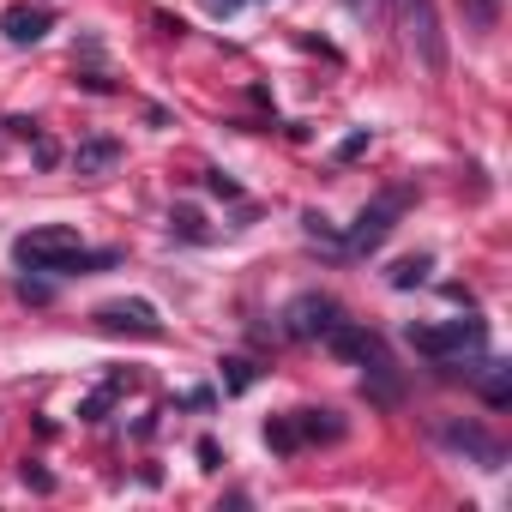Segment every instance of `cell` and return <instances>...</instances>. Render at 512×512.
<instances>
[{"mask_svg": "<svg viewBox=\"0 0 512 512\" xmlns=\"http://www.w3.org/2000/svg\"><path fill=\"white\" fill-rule=\"evenodd\" d=\"M404 19H410V37L422 43V61H428V73H446V43H440L434 0H404Z\"/></svg>", "mask_w": 512, "mask_h": 512, "instance_id": "ba28073f", "label": "cell"}, {"mask_svg": "<svg viewBox=\"0 0 512 512\" xmlns=\"http://www.w3.org/2000/svg\"><path fill=\"white\" fill-rule=\"evenodd\" d=\"M440 440H446L452 452L476 458L482 470H500V464H506V446H500L488 428H476V422H440Z\"/></svg>", "mask_w": 512, "mask_h": 512, "instance_id": "8992f818", "label": "cell"}, {"mask_svg": "<svg viewBox=\"0 0 512 512\" xmlns=\"http://www.w3.org/2000/svg\"><path fill=\"white\" fill-rule=\"evenodd\" d=\"M13 260H19L25 272H55V278H67V272H85V266H109L115 253H91V247L79 241V229H67V223H43V229H25V235L13 241Z\"/></svg>", "mask_w": 512, "mask_h": 512, "instance_id": "6da1fadb", "label": "cell"}, {"mask_svg": "<svg viewBox=\"0 0 512 512\" xmlns=\"http://www.w3.org/2000/svg\"><path fill=\"white\" fill-rule=\"evenodd\" d=\"M326 350L332 356H344V362H356V368H368L374 380H386V392L398 398V386H392V356H386V344L374 338V332H362L356 320H344V326H332L326 332Z\"/></svg>", "mask_w": 512, "mask_h": 512, "instance_id": "3957f363", "label": "cell"}, {"mask_svg": "<svg viewBox=\"0 0 512 512\" xmlns=\"http://www.w3.org/2000/svg\"><path fill=\"white\" fill-rule=\"evenodd\" d=\"M229 368V392H247L253 386V362H223Z\"/></svg>", "mask_w": 512, "mask_h": 512, "instance_id": "5bb4252c", "label": "cell"}, {"mask_svg": "<svg viewBox=\"0 0 512 512\" xmlns=\"http://www.w3.org/2000/svg\"><path fill=\"white\" fill-rule=\"evenodd\" d=\"M284 326H290V338H326L332 326H344V308L332 296H296Z\"/></svg>", "mask_w": 512, "mask_h": 512, "instance_id": "5b68a950", "label": "cell"}, {"mask_svg": "<svg viewBox=\"0 0 512 512\" xmlns=\"http://www.w3.org/2000/svg\"><path fill=\"white\" fill-rule=\"evenodd\" d=\"M115 157H121V145H115V139H85V145L73 151V169H79V175H97V169H109Z\"/></svg>", "mask_w": 512, "mask_h": 512, "instance_id": "7c38bea8", "label": "cell"}, {"mask_svg": "<svg viewBox=\"0 0 512 512\" xmlns=\"http://www.w3.org/2000/svg\"><path fill=\"white\" fill-rule=\"evenodd\" d=\"M241 7V0H211V13H235Z\"/></svg>", "mask_w": 512, "mask_h": 512, "instance_id": "e0dca14e", "label": "cell"}, {"mask_svg": "<svg viewBox=\"0 0 512 512\" xmlns=\"http://www.w3.org/2000/svg\"><path fill=\"white\" fill-rule=\"evenodd\" d=\"M97 326L103 332H133V338H163V320L151 302H109L97 308Z\"/></svg>", "mask_w": 512, "mask_h": 512, "instance_id": "52a82bcc", "label": "cell"}, {"mask_svg": "<svg viewBox=\"0 0 512 512\" xmlns=\"http://www.w3.org/2000/svg\"><path fill=\"white\" fill-rule=\"evenodd\" d=\"M410 350L428 362H464L488 350V326L482 320H440V326H410Z\"/></svg>", "mask_w": 512, "mask_h": 512, "instance_id": "7a4b0ae2", "label": "cell"}, {"mask_svg": "<svg viewBox=\"0 0 512 512\" xmlns=\"http://www.w3.org/2000/svg\"><path fill=\"white\" fill-rule=\"evenodd\" d=\"M428 266H434L428 253H416V260H398V266H392V284H398V290H416V284L428 278Z\"/></svg>", "mask_w": 512, "mask_h": 512, "instance_id": "4fadbf2b", "label": "cell"}, {"mask_svg": "<svg viewBox=\"0 0 512 512\" xmlns=\"http://www.w3.org/2000/svg\"><path fill=\"white\" fill-rule=\"evenodd\" d=\"M470 380H476V392H482L494 410H506V404H512V374H506V362H476V374H470Z\"/></svg>", "mask_w": 512, "mask_h": 512, "instance_id": "30bf717a", "label": "cell"}, {"mask_svg": "<svg viewBox=\"0 0 512 512\" xmlns=\"http://www.w3.org/2000/svg\"><path fill=\"white\" fill-rule=\"evenodd\" d=\"M0 25H7V43H19V49H31V43L49 37V13L43 7H25V0H19V7H7V19H0Z\"/></svg>", "mask_w": 512, "mask_h": 512, "instance_id": "9c48e42d", "label": "cell"}, {"mask_svg": "<svg viewBox=\"0 0 512 512\" xmlns=\"http://www.w3.org/2000/svg\"><path fill=\"white\" fill-rule=\"evenodd\" d=\"M290 422H296L302 446H308V440H344V422H338L332 410H290Z\"/></svg>", "mask_w": 512, "mask_h": 512, "instance_id": "8fae6325", "label": "cell"}, {"mask_svg": "<svg viewBox=\"0 0 512 512\" xmlns=\"http://www.w3.org/2000/svg\"><path fill=\"white\" fill-rule=\"evenodd\" d=\"M25 482H31V488H43V494L55 488V476H49V470H37V464H25Z\"/></svg>", "mask_w": 512, "mask_h": 512, "instance_id": "2e32d148", "label": "cell"}, {"mask_svg": "<svg viewBox=\"0 0 512 512\" xmlns=\"http://www.w3.org/2000/svg\"><path fill=\"white\" fill-rule=\"evenodd\" d=\"M211 193H223V199H235V193H241V187H235V181H229V175H223V169H211Z\"/></svg>", "mask_w": 512, "mask_h": 512, "instance_id": "9a60e30c", "label": "cell"}, {"mask_svg": "<svg viewBox=\"0 0 512 512\" xmlns=\"http://www.w3.org/2000/svg\"><path fill=\"white\" fill-rule=\"evenodd\" d=\"M398 211H404V187H398V193H380V199H374V205L350 223L344 247H350V253H374V247L392 235V217H398Z\"/></svg>", "mask_w": 512, "mask_h": 512, "instance_id": "277c9868", "label": "cell"}]
</instances>
